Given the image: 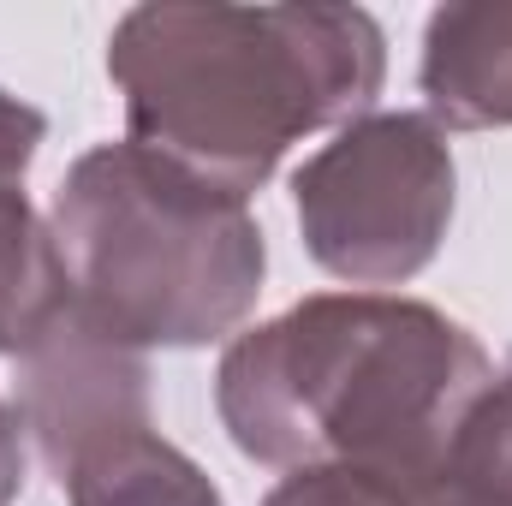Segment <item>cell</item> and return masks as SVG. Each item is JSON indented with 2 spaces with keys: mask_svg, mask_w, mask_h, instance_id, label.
I'll list each match as a JSON object with an SVG mask.
<instances>
[{
  "mask_svg": "<svg viewBox=\"0 0 512 506\" xmlns=\"http://www.w3.org/2000/svg\"><path fill=\"white\" fill-rule=\"evenodd\" d=\"M108 78L126 143L245 203L292 143L370 114L387 42L364 6H131Z\"/></svg>",
  "mask_w": 512,
  "mask_h": 506,
  "instance_id": "obj_1",
  "label": "cell"
},
{
  "mask_svg": "<svg viewBox=\"0 0 512 506\" xmlns=\"http://www.w3.org/2000/svg\"><path fill=\"white\" fill-rule=\"evenodd\" d=\"M489 376V352L423 298L316 292L227 346L215 405L256 465L417 477Z\"/></svg>",
  "mask_w": 512,
  "mask_h": 506,
  "instance_id": "obj_2",
  "label": "cell"
},
{
  "mask_svg": "<svg viewBox=\"0 0 512 506\" xmlns=\"http://www.w3.org/2000/svg\"><path fill=\"white\" fill-rule=\"evenodd\" d=\"M48 233L72 310L131 352L227 340L268 274L251 209L137 143H102L66 167Z\"/></svg>",
  "mask_w": 512,
  "mask_h": 506,
  "instance_id": "obj_3",
  "label": "cell"
},
{
  "mask_svg": "<svg viewBox=\"0 0 512 506\" xmlns=\"http://www.w3.org/2000/svg\"><path fill=\"white\" fill-rule=\"evenodd\" d=\"M453 191V143L429 114H364L292 173L304 251L346 286L423 274L447 239Z\"/></svg>",
  "mask_w": 512,
  "mask_h": 506,
  "instance_id": "obj_4",
  "label": "cell"
},
{
  "mask_svg": "<svg viewBox=\"0 0 512 506\" xmlns=\"http://www.w3.org/2000/svg\"><path fill=\"white\" fill-rule=\"evenodd\" d=\"M18 423L30 429L42 465L60 477L78 453L108 435L149 423V364L72 304L18 358Z\"/></svg>",
  "mask_w": 512,
  "mask_h": 506,
  "instance_id": "obj_5",
  "label": "cell"
},
{
  "mask_svg": "<svg viewBox=\"0 0 512 506\" xmlns=\"http://www.w3.org/2000/svg\"><path fill=\"white\" fill-rule=\"evenodd\" d=\"M417 84L435 126H512V0H453L429 12Z\"/></svg>",
  "mask_w": 512,
  "mask_h": 506,
  "instance_id": "obj_6",
  "label": "cell"
},
{
  "mask_svg": "<svg viewBox=\"0 0 512 506\" xmlns=\"http://www.w3.org/2000/svg\"><path fill=\"white\" fill-rule=\"evenodd\" d=\"M60 489L72 506H227L203 465L185 459L167 435H155V423L78 453L60 471Z\"/></svg>",
  "mask_w": 512,
  "mask_h": 506,
  "instance_id": "obj_7",
  "label": "cell"
},
{
  "mask_svg": "<svg viewBox=\"0 0 512 506\" xmlns=\"http://www.w3.org/2000/svg\"><path fill=\"white\" fill-rule=\"evenodd\" d=\"M411 483L423 506H512V370L489 376Z\"/></svg>",
  "mask_w": 512,
  "mask_h": 506,
  "instance_id": "obj_8",
  "label": "cell"
},
{
  "mask_svg": "<svg viewBox=\"0 0 512 506\" xmlns=\"http://www.w3.org/2000/svg\"><path fill=\"white\" fill-rule=\"evenodd\" d=\"M66 304L72 298L48 221L30 209L24 185H6L0 191V358L18 364Z\"/></svg>",
  "mask_w": 512,
  "mask_h": 506,
  "instance_id": "obj_9",
  "label": "cell"
},
{
  "mask_svg": "<svg viewBox=\"0 0 512 506\" xmlns=\"http://www.w3.org/2000/svg\"><path fill=\"white\" fill-rule=\"evenodd\" d=\"M262 506H423V489L376 465H310L292 471Z\"/></svg>",
  "mask_w": 512,
  "mask_h": 506,
  "instance_id": "obj_10",
  "label": "cell"
},
{
  "mask_svg": "<svg viewBox=\"0 0 512 506\" xmlns=\"http://www.w3.org/2000/svg\"><path fill=\"white\" fill-rule=\"evenodd\" d=\"M42 131H48V120H42L30 102H18V96L0 90V191H6V185H24Z\"/></svg>",
  "mask_w": 512,
  "mask_h": 506,
  "instance_id": "obj_11",
  "label": "cell"
},
{
  "mask_svg": "<svg viewBox=\"0 0 512 506\" xmlns=\"http://www.w3.org/2000/svg\"><path fill=\"white\" fill-rule=\"evenodd\" d=\"M18 483H24V423H18V411L0 399V506H12Z\"/></svg>",
  "mask_w": 512,
  "mask_h": 506,
  "instance_id": "obj_12",
  "label": "cell"
}]
</instances>
